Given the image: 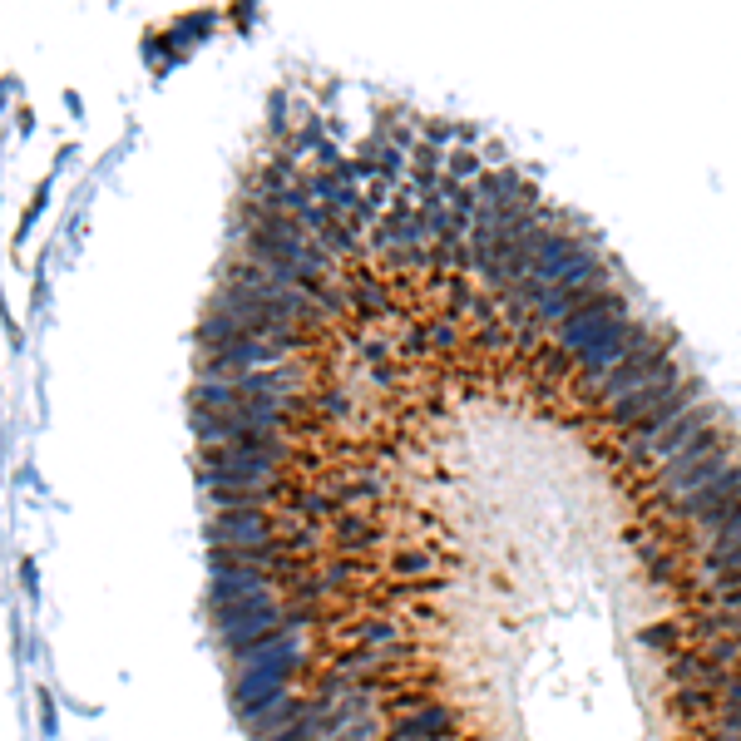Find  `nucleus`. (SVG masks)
I'll return each mask as SVG.
<instances>
[{"instance_id":"nucleus-2","label":"nucleus","mask_w":741,"mask_h":741,"mask_svg":"<svg viewBox=\"0 0 741 741\" xmlns=\"http://www.w3.org/2000/svg\"><path fill=\"white\" fill-rule=\"evenodd\" d=\"M638 648L662 653V662L677 658V653H687L692 643H687V623H682V613H672V618H662V623H643V628H638Z\"/></svg>"},{"instance_id":"nucleus-1","label":"nucleus","mask_w":741,"mask_h":741,"mask_svg":"<svg viewBox=\"0 0 741 741\" xmlns=\"http://www.w3.org/2000/svg\"><path fill=\"white\" fill-rule=\"evenodd\" d=\"M208 549H257L277 539V509H233L208 519Z\"/></svg>"},{"instance_id":"nucleus-3","label":"nucleus","mask_w":741,"mask_h":741,"mask_svg":"<svg viewBox=\"0 0 741 741\" xmlns=\"http://www.w3.org/2000/svg\"><path fill=\"white\" fill-rule=\"evenodd\" d=\"M440 574V559L430 549H401L396 559H386V578L396 583H411V578H435Z\"/></svg>"},{"instance_id":"nucleus-4","label":"nucleus","mask_w":741,"mask_h":741,"mask_svg":"<svg viewBox=\"0 0 741 741\" xmlns=\"http://www.w3.org/2000/svg\"><path fill=\"white\" fill-rule=\"evenodd\" d=\"M455 741H460V737H455Z\"/></svg>"}]
</instances>
